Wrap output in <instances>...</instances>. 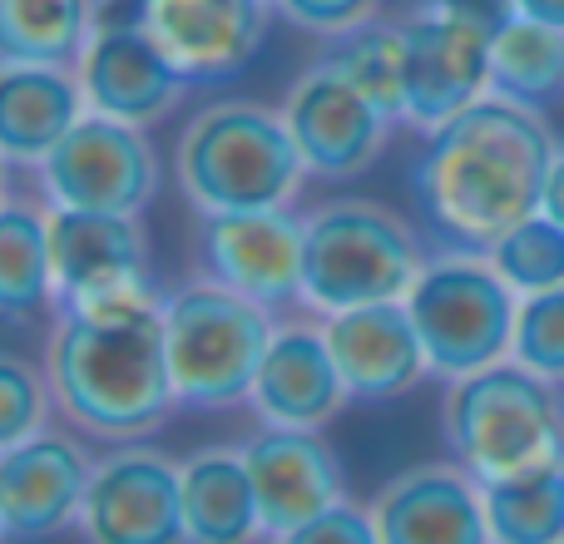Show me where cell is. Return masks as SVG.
<instances>
[{
    "label": "cell",
    "instance_id": "cell-8",
    "mask_svg": "<svg viewBox=\"0 0 564 544\" xmlns=\"http://www.w3.org/2000/svg\"><path fill=\"white\" fill-rule=\"evenodd\" d=\"M50 208L139 218L159 194V154L139 124L85 115L35 168Z\"/></svg>",
    "mask_w": 564,
    "mask_h": 544
},
{
    "label": "cell",
    "instance_id": "cell-6",
    "mask_svg": "<svg viewBox=\"0 0 564 544\" xmlns=\"http://www.w3.org/2000/svg\"><path fill=\"white\" fill-rule=\"evenodd\" d=\"M268 307L218 287V282H188L164 297V351L174 371L178 406L194 411H228L248 401L273 341Z\"/></svg>",
    "mask_w": 564,
    "mask_h": 544
},
{
    "label": "cell",
    "instance_id": "cell-29",
    "mask_svg": "<svg viewBox=\"0 0 564 544\" xmlns=\"http://www.w3.org/2000/svg\"><path fill=\"white\" fill-rule=\"evenodd\" d=\"M510 361L545 381H564V287L520 297L516 337H510Z\"/></svg>",
    "mask_w": 564,
    "mask_h": 544
},
{
    "label": "cell",
    "instance_id": "cell-3",
    "mask_svg": "<svg viewBox=\"0 0 564 544\" xmlns=\"http://www.w3.org/2000/svg\"><path fill=\"white\" fill-rule=\"evenodd\" d=\"M174 174L188 204L214 218L288 208L307 178V164L282 124V109L258 99H218L184 124L174 144Z\"/></svg>",
    "mask_w": 564,
    "mask_h": 544
},
{
    "label": "cell",
    "instance_id": "cell-38",
    "mask_svg": "<svg viewBox=\"0 0 564 544\" xmlns=\"http://www.w3.org/2000/svg\"><path fill=\"white\" fill-rule=\"evenodd\" d=\"M0 540H6V535H0Z\"/></svg>",
    "mask_w": 564,
    "mask_h": 544
},
{
    "label": "cell",
    "instance_id": "cell-23",
    "mask_svg": "<svg viewBox=\"0 0 564 544\" xmlns=\"http://www.w3.org/2000/svg\"><path fill=\"white\" fill-rule=\"evenodd\" d=\"M99 25V0H0V65L75 69Z\"/></svg>",
    "mask_w": 564,
    "mask_h": 544
},
{
    "label": "cell",
    "instance_id": "cell-36",
    "mask_svg": "<svg viewBox=\"0 0 564 544\" xmlns=\"http://www.w3.org/2000/svg\"><path fill=\"white\" fill-rule=\"evenodd\" d=\"M6 168H10V164H6V159H0V208L10 204V184H6Z\"/></svg>",
    "mask_w": 564,
    "mask_h": 544
},
{
    "label": "cell",
    "instance_id": "cell-13",
    "mask_svg": "<svg viewBox=\"0 0 564 544\" xmlns=\"http://www.w3.org/2000/svg\"><path fill=\"white\" fill-rule=\"evenodd\" d=\"M204 278L258 307L302 302V263H307V224L288 208L253 214H214L198 238Z\"/></svg>",
    "mask_w": 564,
    "mask_h": 544
},
{
    "label": "cell",
    "instance_id": "cell-28",
    "mask_svg": "<svg viewBox=\"0 0 564 544\" xmlns=\"http://www.w3.org/2000/svg\"><path fill=\"white\" fill-rule=\"evenodd\" d=\"M490 268L516 287V297H540V292L564 287V228L545 214L516 224L506 238L486 248Z\"/></svg>",
    "mask_w": 564,
    "mask_h": 544
},
{
    "label": "cell",
    "instance_id": "cell-24",
    "mask_svg": "<svg viewBox=\"0 0 564 544\" xmlns=\"http://www.w3.org/2000/svg\"><path fill=\"white\" fill-rule=\"evenodd\" d=\"M55 302L50 208L10 198L0 208V322H30Z\"/></svg>",
    "mask_w": 564,
    "mask_h": 544
},
{
    "label": "cell",
    "instance_id": "cell-19",
    "mask_svg": "<svg viewBox=\"0 0 564 544\" xmlns=\"http://www.w3.org/2000/svg\"><path fill=\"white\" fill-rule=\"evenodd\" d=\"M322 337H327L351 401H397L431 371L406 302H371V307L332 312L322 322Z\"/></svg>",
    "mask_w": 564,
    "mask_h": 544
},
{
    "label": "cell",
    "instance_id": "cell-37",
    "mask_svg": "<svg viewBox=\"0 0 564 544\" xmlns=\"http://www.w3.org/2000/svg\"><path fill=\"white\" fill-rule=\"evenodd\" d=\"M268 6H273V0H268Z\"/></svg>",
    "mask_w": 564,
    "mask_h": 544
},
{
    "label": "cell",
    "instance_id": "cell-33",
    "mask_svg": "<svg viewBox=\"0 0 564 544\" xmlns=\"http://www.w3.org/2000/svg\"><path fill=\"white\" fill-rule=\"evenodd\" d=\"M426 6L446 10V15H456V20H466V25L486 30V35H496V30L506 25V20H516V15H520L516 0H426Z\"/></svg>",
    "mask_w": 564,
    "mask_h": 544
},
{
    "label": "cell",
    "instance_id": "cell-12",
    "mask_svg": "<svg viewBox=\"0 0 564 544\" xmlns=\"http://www.w3.org/2000/svg\"><path fill=\"white\" fill-rule=\"evenodd\" d=\"M406 40V105L401 119L421 134H436L446 119L490 95V35L436 6L401 20Z\"/></svg>",
    "mask_w": 564,
    "mask_h": 544
},
{
    "label": "cell",
    "instance_id": "cell-2",
    "mask_svg": "<svg viewBox=\"0 0 564 544\" xmlns=\"http://www.w3.org/2000/svg\"><path fill=\"white\" fill-rule=\"evenodd\" d=\"M45 377L55 406L85 436H149L178 406L164 351V307L129 317H75L55 312L45 341Z\"/></svg>",
    "mask_w": 564,
    "mask_h": 544
},
{
    "label": "cell",
    "instance_id": "cell-34",
    "mask_svg": "<svg viewBox=\"0 0 564 544\" xmlns=\"http://www.w3.org/2000/svg\"><path fill=\"white\" fill-rule=\"evenodd\" d=\"M540 214L550 218V224L564 228V149L555 154V164H550V178H545V204H540Z\"/></svg>",
    "mask_w": 564,
    "mask_h": 544
},
{
    "label": "cell",
    "instance_id": "cell-30",
    "mask_svg": "<svg viewBox=\"0 0 564 544\" xmlns=\"http://www.w3.org/2000/svg\"><path fill=\"white\" fill-rule=\"evenodd\" d=\"M50 401H55V391H50L45 371L35 361L15 357V351H0V450L40 436Z\"/></svg>",
    "mask_w": 564,
    "mask_h": 544
},
{
    "label": "cell",
    "instance_id": "cell-22",
    "mask_svg": "<svg viewBox=\"0 0 564 544\" xmlns=\"http://www.w3.org/2000/svg\"><path fill=\"white\" fill-rule=\"evenodd\" d=\"M184 525L188 544H253L263 535L243 450L208 446L184 460Z\"/></svg>",
    "mask_w": 564,
    "mask_h": 544
},
{
    "label": "cell",
    "instance_id": "cell-7",
    "mask_svg": "<svg viewBox=\"0 0 564 544\" xmlns=\"http://www.w3.org/2000/svg\"><path fill=\"white\" fill-rule=\"evenodd\" d=\"M406 312L421 331L431 371L460 381L510 357L520 297L490 268L486 253L456 248V253L426 258L421 278L406 292Z\"/></svg>",
    "mask_w": 564,
    "mask_h": 544
},
{
    "label": "cell",
    "instance_id": "cell-15",
    "mask_svg": "<svg viewBox=\"0 0 564 544\" xmlns=\"http://www.w3.org/2000/svg\"><path fill=\"white\" fill-rule=\"evenodd\" d=\"M278 10L268 0H139V25L194 85L228 79L263 50Z\"/></svg>",
    "mask_w": 564,
    "mask_h": 544
},
{
    "label": "cell",
    "instance_id": "cell-26",
    "mask_svg": "<svg viewBox=\"0 0 564 544\" xmlns=\"http://www.w3.org/2000/svg\"><path fill=\"white\" fill-rule=\"evenodd\" d=\"M496 544H564V460L480 486Z\"/></svg>",
    "mask_w": 564,
    "mask_h": 544
},
{
    "label": "cell",
    "instance_id": "cell-31",
    "mask_svg": "<svg viewBox=\"0 0 564 544\" xmlns=\"http://www.w3.org/2000/svg\"><path fill=\"white\" fill-rule=\"evenodd\" d=\"M273 10L288 25L322 40H341L351 30L371 25L381 15V0H273Z\"/></svg>",
    "mask_w": 564,
    "mask_h": 544
},
{
    "label": "cell",
    "instance_id": "cell-27",
    "mask_svg": "<svg viewBox=\"0 0 564 544\" xmlns=\"http://www.w3.org/2000/svg\"><path fill=\"white\" fill-rule=\"evenodd\" d=\"M332 65L371 99L387 119H401V105H406V40H401V20L397 25H371L351 30V35L337 40L332 50Z\"/></svg>",
    "mask_w": 564,
    "mask_h": 544
},
{
    "label": "cell",
    "instance_id": "cell-17",
    "mask_svg": "<svg viewBox=\"0 0 564 544\" xmlns=\"http://www.w3.org/2000/svg\"><path fill=\"white\" fill-rule=\"evenodd\" d=\"M238 450H243V466L253 476L263 535H288V530L317 520L322 510H332L337 500H347V490H341V460L322 440V431L263 426Z\"/></svg>",
    "mask_w": 564,
    "mask_h": 544
},
{
    "label": "cell",
    "instance_id": "cell-9",
    "mask_svg": "<svg viewBox=\"0 0 564 544\" xmlns=\"http://www.w3.org/2000/svg\"><path fill=\"white\" fill-rule=\"evenodd\" d=\"M75 530L85 544H188L184 460L159 446H119L99 456Z\"/></svg>",
    "mask_w": 564,
    "mask_h": 544
},
{
    "label": "cell",
    "instance_id": "cell-1",
    "mask_svg": "<svg viewBox=\"0 0 564 544\" xmlns=\"http://www.w3.org/2000/svg\"><path fill=\"white\" fill-rule=\"evenodd\" d=\"M560 144L540 109L486 95L426 139L411 194L456 248L486 253L496 238L540 214Z\"/></svg>",
    "mask_w": 564,
    "mask_h": 544
},
{
    "label": "cell",
    "instance_id": "cell-4",
    "mask_svg": "<svg viewBox=\"0 0 564 544\" xmlns=\"http://www.w3.org/2000/svg\"><path fill=\"white\" fill-rule=\"evenodd\" d=\"M441 431L456 466H466L480 486L564 456V406L555 381L525 371L520 361H496L451 381Z\"/></svg>",
    "mask_w": 564,
    "mask_h": 544
},
{
    "label": "cell",
    "instance_id": "cell-16",
    "mask_svg": "<svg viewBox=\"0 0 564 544\" xmlns=\"http://www.w3.org/2000/svg\"><path fill=\"white\" fill-rule=\"evenodd\" d=\"M89 470L95 460L65 431H40L0 450V535L30 544L79 525Z\"/></svg>",
    "mask_w": 564,
    "mask_h": 544
},
{
    "label": "cell",
    "instance_id": "cell-5",
    "mask_svg": "<svg viewBox=\"0 0 564 544\" xmlns=\"http://www.w3.org/2000/svg\"><path fill=\"white\" fill-rule=\"evenodd\" d=\"M302 224H307L302 307L322 317L371 302H406L411 282L426 268L416 233L371 198H332Z\"/></svg>",
    "mask_w": 564,
    "mask_h": 544
},
{
    "label": "cell",
    "instance_id": "cell-35",
    "mask_svg": "<svg viewBox=\"0 0 564 544\" xmlns=\"http://www.w3.org/2000/svg\"><path fill=\"white\" fill-rule=\"evenodd\" d=\"M516 10L530 20H540V25L564 30V0H516Z\"/></svg>",
    "mask_w": 564,
    "mask_h": 544
},
{
    "label": "cell",
    "instance_id": "cell-21",
    "mask_svg": "<svg viewBox=\"0 0 564 544\" xmlns=\"http://www.w3.org/2000/svg\"><path fill=\"white\" fill-rule=\"evenodd\" d=\"M75 69L55 65H0V159L40 168L50 149L85 119Z\"/></svg>",
    "mask_w": 564,
    "mask_h": 544
},
{
    "label": "cell",
    "instance_id": "cell-14",
    "mask_svg": "<svg viewBox=\"0 0 564 544\" xmlns=\"http://www.w3.org/2000/svg\"><path fill=\"white\" fill-rule=\"evenodd\" d=\"M367 510L381 544H496L480 480L456 460L397 470Z\"/></svg>",
    "mask_w": 564,
    "mask_h": 544
},
{
    "label": "cell",
    "instance_id": "cell-32",
    "mask_svg": "<svg viewBox=\"0 0 564 544\" xmlns=\"http://www.w3.org/2000/svg\"><path fill=\"white\" fill-rule=\"evenodd\" d=\"M273 544H381L377 525H371V510L351 505V500H337L332 510H322L317 520L288 530V535H273Z\"/></svg>",
    "mask_w": 564,
    "mask_h": 544
},
{
    "label": "cell",
    "instance_id": "cell-11",
    "mask_svg": "<svg viewBox=\"0 0 564 544\" xmlns=\"http://www.w3.org/2000/svg\"><path fill=\"white\" fill-rule=\"evenodd\" d=\"M75 79L89 115L139 129L174 115L184 105L188 85H194L139 20H99L75 65Z\"/></svg>",
    "mask_w": 564,
    "mask_h": 544
},
{
    "label": "cell",
    "instance_id": "cell-20",
    "mask_svg": "<svg viewBox=\"0 0 564 544\" xmlns=\"http://www.w3.org/2000/svg\"><path fill=\"white\" fill-rule=\"evenodd\" d=\"M50 263H55V307L154 278L144 228L124 214L50 208Z\"/></svg>",
    "mask_w": 564,
    "mask_h": 544
},
{
    "label": "cell",
    "instance_id": "cell-10",
    "mask_svg": "<svg viewBox=\"0 0 564 544\" xmlns=\"http://www.w3.org/2000/svg\"><path fill=\"white\" fill-rule=\"evenodd\" d=\"M282 124H288L307 174L327 178V184H341V178H357L377 164L397 119L381 115V109L322 55L317 65L302 69L297 85L288 89V99H282Z\"/></svg>",
    "mask_w": 564,
    "mask_h": 544
},
{
    "label": "cell",
    "instance_id": "cell-25",
    "mask_svg": "<svg viewBox=\"0 0 564 544\" xmlns=\"http://www.w3.org/2000/svg\"><path fill=\"white\" fill-rule=\"evenodd\" d=\"M490 95L545 109L564 95V30L516 15L490 35Z\"/></svg>",
    "mask_w": 564,
    "mask_h": 544
},
{
    "label": "cell",
    "instance_id": "cell-18",
    "mask_svg": "<svg viewBox=\"0 0 564 544\" xmlns=\"http://www.w3.org/2000/svg\"><path fill=\"white\" fill-rule=\"evenodd\" d=\"M347 401L351 391L332 361L322 327H307V322L278 327L258 361L253 391H248L253 416L282 431H322L347 411Z\"/></svg>",
    "mask_w": 564,
    "mask_h": 544
}]
</instances>
